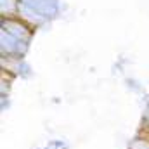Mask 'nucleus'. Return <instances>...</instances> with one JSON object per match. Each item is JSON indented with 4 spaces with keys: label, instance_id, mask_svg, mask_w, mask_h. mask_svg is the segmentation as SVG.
<instances>
[{
    "label": "nucleus",
    "instance_id": "obj_1",
    "mask_svg": "<svg viewBox=\"0 0 149 149\" xmlns=\"http://www.w3.org/2000/svg\"><path fill=\"white\" fill-rule=\"evenodd\" d=\"M0 49H2V59H21L26 50H28V43L30 42H23L19 38L12 37L7 31H0Z\"/></svg>",
    "mask_w": 149,
    "mask_h": 149
},
{
    "label": "nucleus",
    "instance_id": "obj_2",
    "mask_svg": "<svg viewBox=\"0 0 149 149\" xmlns=\"http://www.w3.org/2000/svg\"><path fill=\"white\" fill-rule=\"evenodd\" d=\"M2 30L23 42H30L33 35V28L24 21H21L19 17H2Z\"/></svg>",
    "mask_w": 149,
    "mask_h": 149
},
{
    "label": "nucleus",
    "instance_id": "obj_3",
    "mask_svg": "<svg viewBox=\"0 0 149 149\" xmlns=\"http://www.w3.org/2000/svg\"><path fill=\"white\" fill-rule=\"evenodd\" d=\"M19 3H24V5H28V7L38 10V12L43 14L47 19H49V17H54V16L59 12L57 0H19Z\"/></svg>",
    "mask_w": 149,
    "mask_h": 149
},
{
    "label": "nucleus",
    "instance_id": "obj_4",
    "mask_svg": "<svg viewBox=\"0 0 149 149\" xmlns=\"http://www.w3.org/2000/svg\"><path fill=\"white\" fill-rule=\"evenodd\" d=\"M17 17H19L21 21H24L26 24H30L31 28H35V26H40V24H43V23L47 21V17H45L43 14H40L38 10L31 9V7H28V5H24V3H19Z\"/></svg>",
    "mask_w": 149,
    "mask_h": 149
},
{
    "label": "nucleus",
    "instance_id": "obj_5",
    "mask_svg": "<svg viewBox=\"0 0 149 149\" xmlns=\"http://www.w3.org/2000/svg\"><path fill=\"white\" fill-rule=\"evenodd\" d=\"M2 17H17L19 0H0Z\"/></svg>",
    "mask_w": 149,
    "mask_h": 149
},
{
    "label": "nucleus",
    "instance_id": "obj_6",
    "mask_svg": "<svg viewBox=\"0 0 149 149\" xmlns=\"http://www.w3.org/2000/svg\"><path fill=\"white\" fill-rule=\"evenodd\" d=\"M130 149H149V141H146V139H135L130 144Z\"/></svg>",
    "mask_w": 149,
    "mask_h": 149
},
{
    "label": "nucleus",
    "instance_id": "obj_7",
    "mask_svg": "<svg viewBox=\"0 0 149 149\" xmlns=\"http://www.w3.org/2000/svg\"><path fill=\"white\" fill-rule=\"evenodd\" d=\"M146 120H148V123H149V104H148V113H146Z\"/></svg>",
    "mask_w": 149,
    "mask_h": 149
},
{
    "label": "nucleus",
    "instance_id": "obj_8",
    "mask_svg": "<svg viewBox=\"0 0 149 149\" xmlns=\"http://www.w3.org/2000/svg\"><path fill=\"white\" fill-rule=\"evenodd\" d=\"M148 104H149V97H148Z\"/></svg>",
    "mask_w": 149,
    "mask_h": 149
}]
</instances>
